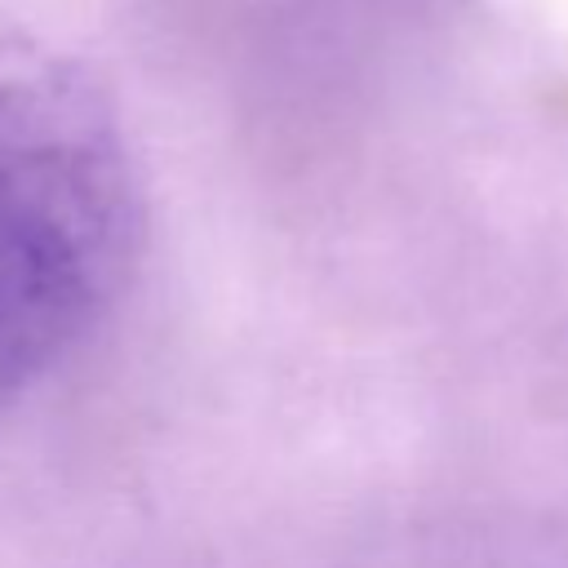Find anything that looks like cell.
Masks as SVG:
<instances>
[{
  "label": "cell",
  "mask_w": 568,
  "mask_h": 568,
  "mask_svg": "<svg viewBox=\"0 0 568 568\" xmlns=\"http://www.w3.org/2000/svg\"><path fill=\"white\" fill-rule=\"evenodd\" d=\"M142 173L106 80L0 18V408L49 377L124 293Z\"/></svg>",
  "instance_id": "cell-1"
}]
</instances>
